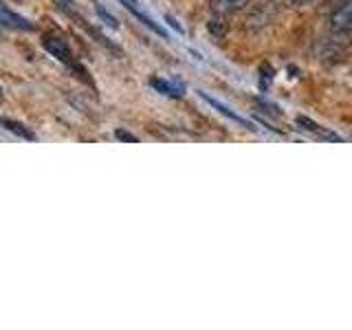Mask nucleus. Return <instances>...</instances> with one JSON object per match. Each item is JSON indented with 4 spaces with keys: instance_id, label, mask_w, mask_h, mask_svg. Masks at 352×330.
Returning a JSON list of instances; mask_svg holds the SVG:
<instances>
[{
    "instance_id": "f257e3e1",
    "label": "nucleus",
    "mask_w": 352,
    "mask_h": 330,
    "mask_svg": "<svg viewBox=\"0 0 352 330\" xmlns=\"http://www.w3.org/2000/svg\"><path fill=\"white\" fill-rule=\"evenodd\" d=\"M330 29L337 36H350L352 33V0H341L330 14Z\"/></svg>"
},
{
    "instance_id": "f03ea898",
    "label": "nucleus",
    "mask_w": 352,
    "mask_h": 330,
    "mask_svg": "<svg viewBox=\"0 0 352 330\" xmlns=\"http://www.w3.org/2000/svg\"><path fill=\"white\" fill-rule=\"evenodd\" d=\"M44 49H47L53 58H58L60 62H64L66 66H75V58L71 49L66 47V42L60 40V38H53V36H47L44 38Z\"/></svg>"
},
{
    "instance_id": "7ed1b4c3",
    "label": "nucleus",
    "mask_w": 352,
    "mask_h": 330,
    "mask_svg": "<svg viewBox=\"0 0 352 330\" xmlns=\"http://www.w3.org/2000/svg\"><path fill=\"white\" fill-rule=\"evenodd\" d=\"M251 0H212V11L216 16H227L236 14L242 7H247Z\"/></svg>"
},
{
    "instance_id": "20e7f679",
    "label": "nucleus",
    "mask_w": 352,
    "mask_h": 330,
    "mask_svg": "<svg viewBox=\"0 0 352 330\" xmlns=\"http://www.w3.org/2000/svg\"><path fill=\"white\" fill-rule=\"evenodd\" d=\"M3 25L5 27H14V29H22V31H31L33 29V25L29 20H25L22 16H16L7 5L3 7Z\"/></svg>"
},
{
    "instance_id": "39448f33",
    "label": "nucleus",
    "mask_w": 352,
    "mask_h": 330,
    "mask_svg": "<svg viewBox=\"0 0 352 330\" xmlns=\"http://www.w3.org/2000/svg\"><path fill=\"white\" fill-rule=\"evenodd\" d=\"M297 126H304L308 132H313V135H319L322 139H330V141H341L337 135H333V132H328L326 128H322L319 124H315V121H311L308 117H297Z\"/></svg>"
},
{
    "instance_id": "423d86ee",
    "label": "nucleus",
    "mask_w": 352,
    "mask_h": 330,
    "mask_svg": "<svg viewBox=\"0 0 352 330\" xmlns=\"http://www.w3.org/2000/svg\"><path fill=\"white\" fill-rule=\"evenodd\" d=\"M150 86L157 88L159 93L170 95V97H181L183 95V86L181 84H172V82H165V80H157V77H152Z\"/></svg>"
},
{
    "instance_id": "0eeeda50",
    "label": "nucleus",
    "mask_w": 352,
    "mask_h": 330,
    "mask_svg": "<svg viewBox=\"0 0 352 330\" xmlns=\"http://www.w3.org/2000/svg\"><path fill=\"white\" fill-rule=\"evenodd\" d=\"M198 95H201V97L205 99V102H207L209 106H214L216 110H220V115H225V117H229V119H234V121H238V124H247V121H245V119H242V117H238V115L234 113V110H229V108H227L225 104H220V102H218V99H214V97H209V95H207V93H203V91H201V93H198Z\"/></svg>"
},
{
    "instance_id": "6e6552de",
    "label": "nucleus",
    "mask_w": 352,
    "mask_h": 330,
    "mask_svg": "<svg viewBox=\"0 0 352 330\" xmlns=\"http://www.w3.org/2000/svg\"><path fill=\"white\" fill-rule=\"evenodd\" d=\"M3 126L7 128V130H11L14 135H20V137H25V139H29V141H33L36 139V135L33 132H29L25 126L22 124H18V121H11V119H3Z\"/></svg>"
},
{
    "instance_id": "1a4fd4ad",
    "label": "nucleus",
    "mask_w": 352,
    "mask_h": 330,
    "mask_svg": "<svg viewBox=\"0 0 352 330\" xmlns=\"http://www.w3.org/2000/svg\"><path fill=\"white\" fill-rule=\"evenodd\" d=\"M97 14H99V16H102V18H104V20L108 22V25H110V27H113V29H117V27H119V25H117V20H115L113 16H110V14H108V11H104L102 7H97Z\"/></svg>"
},
{
    "instance_id": "9d476101",
    "label": "nucleus",
    "mask_w": 352,
    "mask_h": 330,
    "mask_svg": "<svg viewBox=\"0 0 352 330\" xmlns=\"http://www.w3.org/2000/svg\"><path fill=\"white\" fill-rule=\"evenodd\" d=\"M117 139H119V141H132V143L137 141V137H132L130 132H124V130H119V132H117Z\"/></svg>"
},
{
    "instance_id": "9b49d317",
    "label": "nucleus",
    "mask_w": 352,
    "mask_h": 330,
    "mask_svg": "<svg viewBox=\"0 0 352 330\" xmlns=\"http://www.w3.org/2000/svg\"><path fill=\"white\" fill-rule=\"evenodd\" d=\"M168 22H170V27H172V29H176V31H179V33H183V27H181L179 22H176L174 18H170V16H168Z\"/></svg>"
},
{
    "instance_id": "f8f14e48",
    "label": "nucleus",
    "mask_w": 352,
    "mask_h": 330,
    "mask_svg": "<svg viewBox=\"0 0 352 330\" xmlns=\"http://www.w3.org/2000/svg\"><path fill=\"white\" fill-rule=\"evenodd\" d=\"M291 5H308V3H313V0H289Z\"/></svg>"
}]
</instances>
